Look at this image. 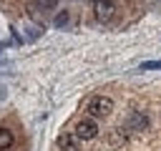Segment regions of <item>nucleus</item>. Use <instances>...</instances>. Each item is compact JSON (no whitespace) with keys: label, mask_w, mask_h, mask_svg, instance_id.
I'll return each instance as SVG.
<instances>
[{"label":"nucleus","mask_w":161,"mask_h":151,"mask_svg":"<svg viewBox=\"0 0 161 151\" xmlns=\"http://www.w3.org/2000/svg\"><path fill=\"white\" fill-rule=\"evenodd\" d=\"M113 111V101L108 96H96L91 103H88V113L91 116H108Z\"/></svg>","instance_id":"f257e3e1"},{"label":"nucleus","mask_w":161,"mask_h":151,"mask_svg":"<svg viewBox=\"0 0 161 151\" xmlns=\"http://www.w3.org/2000/svg\"><path fill=\"white\" fill-rule=\"evenodd\" d=\"M96 133H98V126H96V121L93 118H80L78 123H75V136L78 138H96Z\"/></svg>","instance_id":"f03ea898"},{"label":"nucleus","mask_w":161,"mask_h":151,"mask_svg":"<svg viewBox=\"0 0 161 151\" xmlns=\"http://www.w3.org/2000/svg\"><path fill=\"white\" fill-rule=\"evenodd\" d=\"M113 15H116V5L111 0H96V18L101 23H108Z\"/></svg>","instance_id":"7ed1b4c3"},{"label":"nucleus","mask_w":161,"mask_h":151,"mask_svg":"<svg viewBox=\"0 0 161 151\" xmlns=\"http://www.w3.org/2000/svg\"><path fill=\"white\" fill-rule=\"evenodd\" d=\"M58 146L63 151H80V138L75 133H63V136H58Z\"/></svg>","instance_id":"20e7f679"},{"label":"nucleus","mask_w":161,"mask_h":151,"mask_svg":"<svg viewBox=\"0 0 161 151\" xmlns=\"http://www.w3.org/2000/svg\"><path fill=\"white\" fill-rule=\"evenodd\" d=\"M146 126H148V118H146L143 113H133L131 121H128V128H133V131H141V128H146Z\"/></svg>","instance_id":"39448f33"},{"label":"nucleus","mask_w":161,"mask_h":151,"mask_svg":"<svg viewBox=\"0 0 161 151\" xmlns=\"http://www.w3.org/2000/svg\"><path fill=\"white\" fill-rule=\"evenodd\" d=\"M10 146H13V133L8 128H0V151H5Z\"/></svg>","instance_id":"423d86ee"},{"label":"nucleus","mask_w":161,"mask_h":151,"mask_svg":"<svg viewBox=\"0 0 161 151\" xmlns=\"http://www.w3.org/2000/svg\"><path fill=\"white\" fill-rule=\"evenodd\" d=\"M161 68V60H148V63H141V70H158Z\"/></svg>","instance_id":"0eeeda50"}]
</instances>
